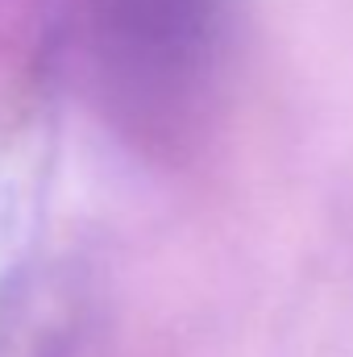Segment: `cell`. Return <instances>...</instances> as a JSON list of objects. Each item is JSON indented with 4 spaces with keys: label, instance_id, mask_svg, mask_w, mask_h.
Wrapping results in <instances>:
<instances>
[{
    "label": "cell",
    "instance_id": "obj_3",
    "mask_svg": "<svg viewBox=\"0 0 353 357\" xmlns=\"http://www.w3.org/2000/svg\"><path fill=\"white\" fill-rule=\"evenodd\" d=\"M33 237V195L25 178L0 167V320L25 287V250Z\"/></svg>",
    "mask_w": 353,
    "mask_h": 357
},
{
    "label": "cell",
    "instance_id": "obj_2",
    "mask_svg": "<svg viewBox=\"0 0 353 357\" xmlns=\"http://www.w3.org/2000/svg\"><path fill=\"white\" fill-rule=\"evenodd\" d=\"M91 291L84 274L54 266L25 278L0 320V357H88Z\"/></svg>",
    "mask_w": 353,
    "mask_h": 357
},
{
    "label": "cell",
    "instance_id": "obj_1",
    "mask_svg": "<svg viewBox=\"0 0 353 357\" xmlns=\"http://www.w3.org/2000/svg\"><path fill=\"white\" fill-rule=\"evenodd\" d=\"M104 100L142 129H171L212 79L225 0H75Z\"/></svg>",
    "mask_w": 353,
    "mask_h": 357
}]
</instances>
